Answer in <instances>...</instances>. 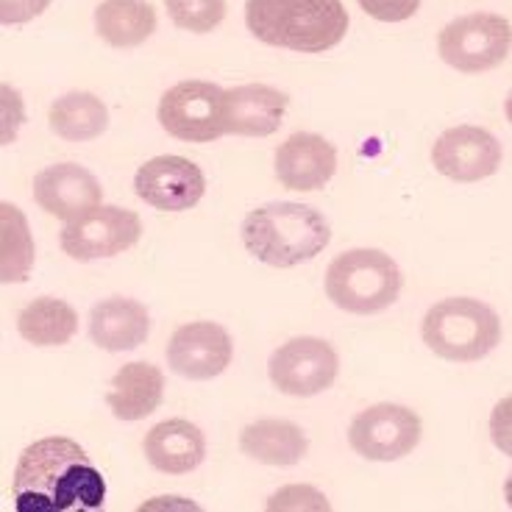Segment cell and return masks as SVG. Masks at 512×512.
I'll use <instances>...</instances> for the list:
<instances>
[{"mask_svg": "<svg viewBox=\"0 0 512 512\" xmlns=\"http://www.w3.org/2000/svg\"><path fill=\"white\" fill-rule=\"evenodd\" d=\"M12 496L17 512H95L106 504V482L76 440L42 437L20 454Z\"/></svg>", "mask_w": 512, "mask_h": 512, "instance_id": "cell-1", "label": "cell"}, {"mask_svg": "<svg viewBox=\"0 0 512 512\" xmlns=\"http://www.w3.org/2000/svg\"><path fill=\"white\" fill-rule=\"evenodd\" d=\"M245 26L270 48L326 53L348 34L343 0H245Z\"/></svg>", "mask_w": 512, "mask_h": 512, "instance_id": "cell-2", "label": "cell"}, {"mask_svg": "<svg viewBox=\"0 0 512 512\" xmlns=\"http://www.w3.org/2000/svg\"><path fill=\"white\" fill-rule=\"evenodd\" d=\"M240 234L245 251L270 268L304 265L332 240V229L318 209L293 201L256 206L245 215Z\"/></svg>", "mask_w": 512, "mask_h": 512, "instance_id": "cell-3", "label": "cell"}, {"mask_svg": "<svg viewBox=\"0 0 512 512\" xmlns=\"http://www.w3.org/2000/svg\"><path fill=\"white\" fill-rule=\"evenodd\" d=\"M404 276L393 256L379 248H354L334 256L323 290L334 307L351 315H376L398 301Z\"/></svg>", "mask_w": 512, "mask_h": 512, "instance_id": "cell-4", "label": "cell"}, {"mask_svg": "<svg viewBox=\"0 0 512 512\" xmlns=\"http://www.w3.org/2000/svg\"><path fill=\"white\" fill-rule=\"evenodd\" d=\"M421 337L440 359L479 362L501 343V320L479 298H446L426 312Z\"/></svg>", "mask_w": 512, "mask_h": 512, "instance_id": "cell-5", "label": "cell"}, {"mask_svg": "<svg viewBox=\"0 0 512 512\" xmlns=\"http://www.w3.org/2000/svg\"><path fill=\"white\" fill-rule=\"evenodd\" d=\"M512 51V26L501 14L474 12L451 20L440 37V59L460 73H487Z\"/></svg>", "mask_w": 512, "mask_h": 512, "instance_id": "cell-6", "label": "cell"}, {"mask_svg": "<svg viewBox=\"0 0 512 512\" xmlns=\"http://www.w3.org/2000/svg\"><path fill=\"white\" fill-rule=\"evenodd\" d=\"M226 90L212 81H179L162 95L156 117L181 142H215L226 134Z\"/></svg>", "mask_w": 512, "mask_h": 512, "instance_id": "cell-7", "label": "cell"}, {"mask_svg": "<svg viewBox=\"0 0 512 512\" xmlns=\"http://www.w3.org/2000/svg\"><path fill=\"white\" fill-rule=\"evenodd\" d=\"M340 373V357L323 337H293L268 359V376L284 396L312 398L329 390Z\"/></svg>", "mask_w": 512, "mask_h": 512, "instance_id": "cell-8", "label": "cell"}, {"mask_svg": "<svg viewBox=\"0 0 512 512\" xmlns=\"http://www.w3.org/2000/svg\"><path fill=\"white\" fill-rule=\"evenodd\" d=\"M142 237V220L123 206H95L62 229L64 254L76 262L109 259L134 248Z\"/></svg>", "mask_w": 512, "mask_h": 512, "instance_id": "cell-9", "label": "cell"}, {"mask_svg": "<svg viewBox=\"0 0 512 512\" xmlns=\"http://www.w3.org/2000/svg\"><path fill=\"white\" fill-rule=\"evenodd\" d=\"M348 443L365 460L396 462L421 443V418L401 404H373L351 421Z\"/></svg>", "mask_w": 512, "mask_h": 512, "instance_id": "cell-10", "label": "cell"}, {"mask_svg": "<svg viewBox=\"0 0 512 512\" xmlns=\"http://www.w3.org/2000/svg\"><path fill=\"white\" fill-rule=\"evenodd\" d=\"M234 357L231 334L212 320L184 323L170 334L165 348L167 368L192 382H209L226 371Z\"/></svg>", "mask_w": 512, "mask_h": 512, "instance_id": "cell-11", "label": "cell"}, {"mask_svg": "<svg viewBox=\"0 0 512 512\" xmlns=\"http://www.w3.org/2000/svg\"><path fill=\"white\" fill-rule=\"evenodd\" d=\"M501 156V142L482 126L446 128L432 145V165L437 173L460 184L496 176Z\"/></svg>", "mask_w": 512, "mask_h": 512, "instance_id": "cell-12", "label": "cell"}, {"mask_svg": "<svg viewBox=\"0 0 512 512\" xmlns=\"http://www.w3.org/2000/svg\"><path fill=\"white\" fill-rule=\"evenodd\" d=\"M137 198L162 212H184L201 204L206 192L204 170L184 156H154L134 176Z\"/></svg>", "mask_w": 512, "mask_h": 512, "instance_id": "cell-13", "label": "cell"}, {"mask_svg": "<svg viewBox=\"0 0 512 512\" xmlns=\"http://www.w3.org/2000/svg\"><path fill=\"white\" fill-rule=\"evenodd\" d=\"M273 167L284 190L315 192L334 179L337 148L320 134L295 131L276 148Z\"/></svg>", "mask_w": 512, "mask_h": 512, "instance_id": "cell-14", "label": "cell"}, {"mask_svg": "<svg viewBox=\"0 0 512 512\" xmlns=\"http://www.w3.org/2000/svg\"><path fill=\"white\" fill-rule=\"evenodd\" d=\"M101 198V181L76 162L45 167L34 176V201L48 215L67 220V223L101 206Z\"/></svg>", "mask_w": 512, "mask_h": 512, "instance_id": "cell-15", "label": "cell"}, {"mask_svg": "<svg viewBox=\"0 0 512 512\" xmlns=\"http://www.w3.org/2000/svg\"><path fill=\"white\" fill-rule=\"evenodd\" d=\"M290 98L270 84H240L226 90V134L270 137L282 126Z\"/></svg>", "mask_w": 512, "mask_h": 512, "instance_id": "cell-16", "label": "cell"}, {"mask_svg": "<svg viewBox=\"0 0 512 512\" xmlns=\"http://www.w3.org/2000/svg\"><path fill=\"white\" fill-rule=\"evenodd\" d=\"M151 334V315L142 301L112 295L98 301L90 312V337L92 343L103 351H134L140 348Z\"/></svg>", "mask_w": 512, "mask_h": 512, "instance_id": "cell-17", "label": "cell"}, {"mask_svg": "<svg viewBox=\"0 0 512 512\" xmlns=\"http://www.w3.org/2000/svg\"><path fill=\"white\" fill-rule=\"evenodd\" d=\"M142 454L162 474H192L206 457V437L192 421L170 418L142 437Z\"/></svg>", "mask_w": 512, "mask_h": 512, "instance_id": "cell-18", "label": "cell"}, {"mask_svg": "<svg viewBox=\"0 0 512 512\" xmlns=\"http://www.w3.org/2000/svg\"><path fill=\"white\" fill-rule=\"evenodd\" d=\"M165 398V373L154 362H128L112 376L106 404L117 421H142L159 410Z\"/></svg>", "mask_w": 512, "mask_h": 512, "instance_id": "cell-19", "label": "cell"}, {"mask_svg": "<svg viewBox=\"0 0 512 512\" xmlns=\"http://www.w3.org/2000/svg\"><path fill=\"white\" fill-rule=\"evenodd\" d=\"M240 451L262 465L290 468L307 457L309 440L298 423L262 418V421L245 426L240 435Z\"/></svg>", "mask_w": 512, "mask_h": 512, "instance_id": "cell-20", "label": "cell"}, {"mask_svg": "<svg viewBox=\"0 0 512 512\" xmlns=\"http://www.w3.org/2000/svg\"><path fill=\"white\" fill-rule=\"evenodd\" d=\"M17 332L26 343L37 348L67 346L78 332V312L62 298L42 295L20 309Z\"/></svg>", "mask_w": 512, "mask_h": 512, "instance_id": "cell-21", "label": "cell"}, {"mask_svg": "<svg viewBox=\"0 0 512 512\" xmlns=\"http://www.w3.org/2000/svg\"><path fill=\"white\" fill-rule=\"evenodd\" d=\"M95 31L112 48H137L156 31V9L148 0H103L95 9Z\"/></svg>", "mask_w": 512, "mask_h": 512, "instance_id": "cell-22", "label": "cell"}, {"mask_svg": "<svg viewBox=\"0 0 512 512\" xmlns=\"http://www.w3.org/2000/svg\"><path fill=\"white\" fill-rule=\"evenodd\" d=\"M48 126L67 142L98 140L109 128V109L92 92H67L51 103Z\"/></svg>", "mask_w": 512, "mask_h": 512, "instance_id": "cell-23", "label": "cell"}, {"mask_svg": "<svg viewBox=\"0 0 512 512\" xmlns=\"http://www.w3.org/2000/svg\"><path fill=\"white\" fill-rule=\"evenodd\" d=\"M0 282L17 284L26 282L34 268V237L28 229L26 215L12 204H0Z\"/></svg>", "mask_w": 512, "mask_h": 512, "instance_id": "cell-24", "label": "cell"}, {"mask_svg": "<svg viewBox=\"0 0 512 512\" xmlns=\"http://www.w3.org/2000/svg\"><path fill=\"white\" fill-rule=\"evenodd\" d=\"M173 26L192 34H209L226 20V0H165Z\"/></svg>", "mask_w": 512, "mask_h": 512, "instance_id": "cell-25", "label": "cell"}, {"mask_svg": "<svg viewBox=\"0 0 512 512\" xmlns=\"http://www.w3.org/2000/svg\"><path fill=\"white\" fill-rule=\"evenodd\" d=\"M268 510L279 512V510H318V512H329L332 504L329 499L309 485H287L282 490H276L273 496L268 499Z\"/></svg>", "mask_w": 512, "mask_h": 512, "instance_id": "cell-26", "label": "cell"}, {"mask_svg": "<svg viewBox=\"0 0 512 512\" xmlns=\"http://www.w3.org/2000/svg\"><path fill=\"white\" fill-rule=\"evenodd\" d=\"M359 9L379 23H404L421 9V0H357Z\"/></svg>", "mask_w": 512, "mask_h": 512, "instance_id": "cell-27", "label": "cell"}, {"mask_svg": "<svg viewBox=\"0 0 512 512\" xmlns=\"http://www.w3.org/2000/svg\"><path fill=\"white\" fill-rule=\"evenodd\" d=\"M490 440L504 457H512V396L501 398L490 412Z\"/></svg>", "mask_w": 512, "mask_h": 512, "instance_id": "cell-28", "label": "cell"}, {"mask_svg": "<svg viewBox=\"0 0 512 512\" xmlns=\"http://www.w3.org/2000/svg\"><path fill=\"white\" fill-rule=\"evenodd\" d=\"M51 0H0V23L3 26H23L45 12Z\"/></svg>", "mask_w": 512, "mask_h": 512, "instance_id": "cell-29", "label": "cell"}, {"mask_svg": "<svg viewBox=\"0 0 512 512\" xmlns=\"http://www.w3.org/2000/svg\"><path fill=\"white\" fill-rule=\"evenodd\" d=\"M504 501L510 504V510H512V474L507 476V482H504Z\"/></svg>", "mask_w": 512, "mask_h": 512, "instance_id": "cell-30", "label": "cell"}, {"mask_svg": "<svg viewBox=\"0 0 512 512\" xmlns=\"http://www.w3.org/2000/svg\"><path fill=\"white\" fill-rule=\"evenodd\" d=\"M504 112H507V120L512 123V92H510V98H507V103H504Z\"/></svg>", "mask_w": 512, "mask_h": 512, "instance_id": "cell-31", "label": "cell"}]
</instances>
